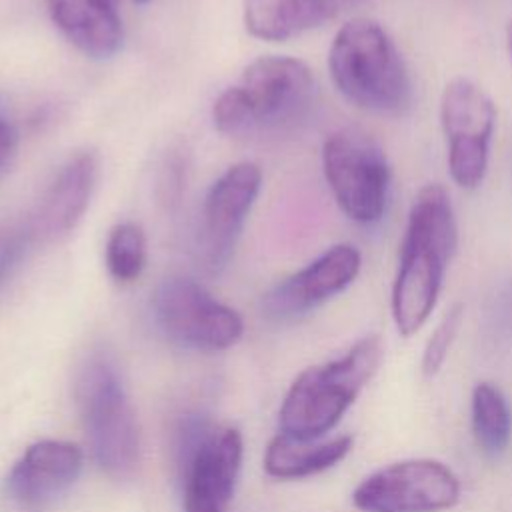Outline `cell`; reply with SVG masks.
Masks as SVG:
<instances>
[{
  "label": "cell",
  "instance_id": "1",
  "mask_svg": "<svg viewBox=\"0 0 512 512\" xmlns=\"http://www.w3.org/2000/svg\"><path fill=\"white\" fill-rule=\"evenodd\" d=\"M456 244L458 226L450 196L440 184H426L410 206L392 284L390 310L398 334L408 338L428 322Z\"/></svg>",
  "mask_w": 512,
  "mask_h": 512
},
{
  "label": "cell",
  "instance_id": "2",
  "mask_svg": "<svg viewBox=\"0 0 512 512\" xmlns=\"http://www.w3.org/2000/svg\"><path fill=\"white\" fill-rule=\"evenodd\" d=\"M328 70L338 92L376 114H404L412 106L410 70L388 30L372 18H352L336 32Z\"/></svg>",
  "mask_w": 512,
  "mask_h": 512
},
{
  "label": "cell",
  "instance_id": "3",
  "mask_svg": "<svg viewBox=\"0 0 512 512\" xmlns=\"http://www.w3.org/2000/svg\"><path fill=\"white\" fill-rule=\"evenodd\" d=\"M382 356V340L368 334L338 358L302 370L280 406L282 434L298 440L328 434L378 372Z\"/></svg>",
  "mask_w": 512,
  "mask_h": 512
},
{
  "label": "cell",
  "instance_id": "4",
  "mask_svg": "<svg viewBox=\"0 0 512 512\" xmlns=\"http://www.w3.org/2000/svg\"><path fill=\"white\" fill-rule=\"evenodd\" d=\"M314 88V74L306 62L292 56H262L244 70L236 86L216 98L212 118L226 134L280 122L298 114L312 100Z\"/></svg>",
  "mask_w": 512,
  "mask_h": 512
},
{
  "label": "cell",
  "instance_id": "5",
  "mask_svg": "<svg viewBox=\"0 0 512 512\" xmlns=\"http://www.w3.org/2000/svg\"><path fill=\"white\" fill-rule=\"evenodd\" d=\"M76 402L96 464L110 478H130L140 464V436L134 410L110 360L94 356L80 368Z\"/></svg>",
  "mask_w": 512,
  "mask_h": 512
},
{
  "label": "cell",
  "instance_id": "6",
  "mask_svg": "<svg viewBox=\"0 0 512 512\" xmlns=\"http://www.w3.org/2000/svg\"><path fill=\"white\" fill-rule=\"evenodd\" d=\"M242 462L236 428H214L202 416L182 420L176 434V466L184 512H226Z\"/></svg>",
  "mask_w": 512,
  "mask_h": 512
},
{
  "label": "cell",
  "instance_id": "7",
  "mask_svg": "<svg viewBox=\"0 0 512 512\" xmlns=\"http://www.w3.org/2000/svg\"><path fill=\"white\" fill-rule=\"evenodd\" d=\"M324 178L340 210L358 224L378 222L390 192V164L384 150L364 132L344 128L322 146Z\"/></svg>",
  "mask_w": 512,
  "mask_h": 512
},
{
  "label": "cell",
  "instance_id": "8",
  "mask_svg": "<svg viewBox=\"0 0 512 512\" xmlns=\"http://www.w3.org/2000/svg\"><path fill=\"white\" fill-rule=\"evenodd\" d=\"M462 486L450 466L434 458H406L368 474L352 492L362 512H444L460 502Z\"/></svg>",
  "mask_w": 512,
  "mask_h": 512
},
{
  "label": "cell",
  "instance_id": "9",
  "mask_svg": "<svg viewBox=\"0 0 512 512\" xmlns=\"http://www.w3.org/2000/svg\"><path fill=\"white\" fill-rule=\"evenodd\" d=\"M152 310L160 330L176 344L194 350H226L234 346L244 324L236 310L218 302L192 278L172 276L158 284Z\"/></svg>",
  "mask_w": 512,
  "mask_h": 512
},
{
  "label": "cell",
  "instance_id": "10",
  "mask_svg": "<svg viewBox=\"0 0 512 512\" xmlns=\"http://www.w3.org/2000/svg\"><path fill=\"white\" fill-rule=\"evenodd\" d=\"M440 124L446 138L448 170L466 190L484 182L496 126L492 98L472 80H450L440 96Z\"/></svg>",
  "mask_w": 512,
  "mask_h": 512
},
{
  "label": "cell",
  "instance_id": "11",
  "mask_svg": "<svg viewBox=\"0 0 512 512\" xmlns=\"http://www.w3.org/2000/svg\"><path fill=\"white\" fill-rule=\"evenodd\" d=\"M262 174L252 162L230 166L208 190L198 230L200 260L210 272L222 270L238 242L246 216L260 192Z\"/></svg>",
  "mask_w": 512,
  "mask_h": 512
},
{
  "label": "cell",
  "instance_id": "12",
  "mask_svg": "<svg viewBox=\"0 0 512 512\" xmlns=\"http://www.w3.org/2000/svg\"><path fill=\"white\" fill-rule=\"evenodd\" d=\"M362 266L360 250L352 244H336L286 276L262 298V312L276 322L292 320L322 306L344 292Z\"/></svg>",
  "mask_w": 512,
  "mask_h": 512
},
{
  "label": "cell",
  "instance_id": "13",
  "mask_svg": "<svg viewBox=\"0 0 512 512\" xmlns=\"http://www.w3.org/2000/svg\"><path fill=\"white\" fill-rule=\"evenodd\" d=\"M80 472V448L64 440H40L10 468L6 496L22 512H44L74 486Z\"/></svg>",
  "mask_w": 512,
  "mask_h": 512
},
{
  "label": "cell",
  "instance_id": "14",
  "mask_svg": "<svg viewBox=\"0 0 512 512\" xmlns=\"http://www.w3.org/2000/svg\"><path fill=\"white\" fill-rule=\"evenodd\" d=\"M98 176L94 152H78L56 172L28 220L34 242H54L70 234L82 220Z\"/></svg>",
  "mask_w": 512,
  "mask_h": 512
},
{
  "label": "cell",
  "instance_id": "15",
  "mask_svg": "<svg viewBox=\"0 0 512 512\" xmlns=\"http://www.w3.org/2000/svg\"><path fill=\"white\" fill-rule=\"evenodd\" d=\"M52 22L86 56L110 58L122 46L124 30L116 0H46Z\"/></svg>",
  "mask_w": 512,
  "mask_h": 512
},
{
  "label": "cell",
  "instance_id": "16",
  "mask_svg": "<svg viewBox=\"0 0 512 512\" xmlns=\"http://www.w3.org/2000/svg\"><path fill=\"white\" fill-rule=\"evenodd\" d=\"M368 0H244L246 30L260 40H288Z\"/></svg>",
  "mask_w": 512,
  "mask_h": 512
},
{
  "label": "cell",
  "instance_id": "17",
  "mask_svg": "<svg viewBox=\"0 0 512 512\" xmlns=\"http://www.w3.org/2000/svg\"><path fill=\"white\" fill-rule=\"evenodd\" d=\"M354 446L352 436H336L330 440H298L278 434L264 452V470L272 478L298 480L320 474L342 462Z\"/></svg>",
  "mask_w": 512,
  "mask_h": 512
},
{
  "label": "cell",
  "instance_id": "18",
  "mask_svg": "<svg viewBox=\"0 0 512 512\" xmlns=\"http://www.w3.org/2000/svg\"><path fill=\"white\" fill-rule=\"evenodd\" d=\"M470 420L476 444L486 456L506 452L512 438V410L504 392L492 382H478L470 396Z\"/></svg>",
  "mask_w": 512,
  "mask_h": 512
},
{
  "label": "cell",
  "instance_id": "19",
  "mask_svg": "<svg viewBox=\"0 0 512 512\" xmlns=\"http://www.w3.org/2000/svg\"><path fill=\"white\" fill-rule=\"evenodd\" d=\"M146 264V236L136 222L116 224L106 240V266L114 280H136Z\"/></svg>",
  "mask_w": 512,
  "mask_h": 512
},
{
  "label": "cell",
  "instance_id": "20",
  "mask_svg": "<svg viewBox=\"0 0 512 512\" xmlns=\"http://www.w3.org/2000/svg\"><path fill=\"white\" fill-rule=\"evenodd\" d=\"M462 318H464V306L456 302L444 312V316L432 330L430 338L426 340L422 362H420V370L426 378H434L442 370L450 354V348L458 336V330L462 326Z\"/></svg>",
  "mask_w": 512,
  "mask_h": 512
},
{
  "label": "cell",
  "instance_id": "21",
  "mask_svg": "<svg viewBox=\"0 0 512 512\" xmlns=\"http://www.w3.org/2000/svg\"><path fill=\"white\" fill-rule=\"evenodd\" d=\"M32 236L28 232V226H6L0 228V294L10 282L12 274L20 266V262L26 256L28 246L32 244Z\"/></svg>",
  "mask_w": 512,
  "mask_h": 512
},
{
  "label": "cell",
  "instance_id": "22",
  "mask_svg": "<svg viewBox=\"0 0 512 512\" xmlns=\"http://www.w3.org/2000/svg\"><path fill=\"white\" fill-rule=\"evenodd\" d=\"M16 148V132L14 128L0 118V170L6 166Z\"/></svg>",
  "mask_w": 512,
  "mask_h": 512
},
{
  "label": "cell",
  "instance_id": "23",
  "mask_svg": "<svg viewBox=\"0 0 512 512\" xmlns=\"http://www.w3.org/2000/svg\"><path fill=\"white\" fill-rule=\"evenodd\" d=\"M506 42H508V56L512 62V20L508 22V30H506Z\"/></svg>",
  "mask_w": 512,
  "mask_h": 512
},
{
  "label": "cell",
  "instance_id": "24",
  "mask_svg": "<svg viewBox=\"0 0 512 512\" xmlns=\"http://www.w3.org/2000/svg\"><path fill=\"white\" fill-rule=\"evenodd\" d=\"M136 4H146V2H150V0H134Z\"/></svg>",
  "mask_w": 512,
  "mask_h": 512
}]
</instances>
